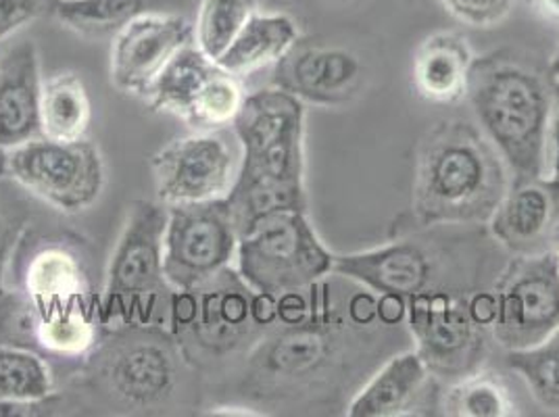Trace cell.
Returning a JSON list of instances; mask_svg holds the SVG:
<instances>
[{"mask_svg": "<svg viewBox=\"0 0 559 417\" xmlns=\"http://www.w3.org/2000/svg\"><path fill=\"white\" fill-rule=\"evenodd\" d=\"M492 238L515 255L547 251L559 224V182L549 176L513 178L489 222Z\"/></svg>", "mask_w": 559, "mask_h": 417, "instance_id": "18", "label": "cell"}, {"mask_svg": "<svg viewBox=\"0 0 559 417\" xmlns=\"http://www.w3.org/2000/svg\"><path fill=\"white\" fill-rule=\"evenodd\" d=\"M334 259L307 211H284L240 234L236 270L259 293L282 297L326 279Z\"/></svg>", "mask_w": 559, "mask_h": 417, "instance_id": "8", "label": "cell"}, {"mask_svg": "<svg viewBox=\"0 0 559 417\" xmlns=\"http://www.w3.org/2000/svg\"><path fill=\"white\" fill-rule=\"evenodd\" d=\"M508 186V165L485 132L441 119L419 140L412 217L418 228L487 224Z\"/></svg>", "mask_w": 559, "mask_h": 417, "instance_id": "1", "label": "cell"}, {"mask_svg": "<svg viewBox=\"0 0 559 417\" xmlns=\"http://www.w3.org/2000/svg\"><path fill=\"white\" fill-rule=\"evenodd\" d=\"M190 43H194V25L182 15L140 13L114 36L109 59L114 88L146 98L167 63Z\"/></svg>", "mask_w": 559, "mask_h": 417, "instance_id": "16", "label": "cell"}, {"mask_svg": "<svg viewBox=\"0 0 559 417\" xmlns=\"http://www.w3.org/2000/svg\"><path fill=\"white\" fill-rule=\"evenodd\" d=\"M551 245H554V251H556V255H558L559 263V224L556 226V230H554V236H551Z\"/></svg>", "mask_w": 559, "mask_h": 417, "instance_id": "38", "label": "cell"}, {"mask_svg": "<svg viewBox=\"0 0 559 417\" xmlns=\"http://www.w3.org/2000/svg\"><path fill=\"white\" fill-rule=\"evenodd\" d=\"M443 414L453 417L518 416L508 386L489 371L462 376L443 396Z\"/></svg>", "mask_w": 559, "mask_h": 417, "instance_id": "27", "label": "cell"}, {"mask_svg": "<svg viewBox=\"0 0 559 417\" xmlns=\"http://www.w3.org/2000/svg\"><path fill=\"white\" fill-rule=\"evenodd\" d=\"M506 364L524 378L543 407L559 409V330L536 347L508 350Z\"/></svg>", "mask_w": 559, "mask_h": 417, "instance_id": "30", "label": "cell"}, {"mask_svg": "<svg viewBox=\"0 0 559 417\" xmlns=\"http://www.w3.org/2000/svg\"><path fill=\"white\" fill-rule=\"evenodd\" d=\"M474 52L455 32H437L416 48L412 82L419 98L435 105H455L466 98Z\"/></svg>", "mask_w": 559, "mask_h": 417, "instance_id": "22", "label": "cell"}, {"mask_svg": "<svg viewBox=\"0 0 559 417\" xmlns=\"http://www.w3.org/2000/svg\"><path fill=\"white\" fill-rule=\"evenodd\" d=\"M466 98L513 178L547 176L549 75L512 50L474 57Z\"/></svg>", "mask_w": 559, "mask_h": 417, "instance_id": "3", "label": "cell"}, {"mask_svg": "<svg viewBox=\"0 0 559 417\" xmlns=\"http://www.w3.org/2000/svg\"><path fill=\"white\" fill-rule=\"evenodd\" d=\"M547 176L559 182V82H551V114L547 130Z\"/></svg>", "mask_w": 559, "mask_h": 417, "instance_id": "34", "label": "cell"}, {"mask_svg": "<svg viewBox=\"0 0 559 417\" xmlns=\"http://www.w3.org/2000/svg\"><path fill=\"white\" fill-rule=\"evenodd\" d=\"M59 2L61 0H0V43L38 20L55 17Z\"/></svg>", "mask_w": 559, "mask_h": 417, "instance_id": "33", "label": "cell"}, {"mask_svg": "<svg viewBox=\"0 0 559 417\" xmlns=\"http://www.w3.org/2000/svg\"><path fill=\"white\" fill-rule=\"evenodd\" d=\"M245 98L240 78L190 43L167 63L144 100L192 132H219L233 126Z\"/></svg>", "mask_w": 559, "mask_h": 417, "instance_id": "11", "label": "cell"}, {"mask_svg": "<svg viewBox=\"0 0 559 417\" xmlns=\"http://www.w3.org/2000/svg\"><path fill=\"white\" fill-rule=\"evenodd\" d=\"M492 338L506 350L531 348L559 330V263L554 249L518 255L495 290Z\"/></svg>", "mask_w": 559, "mask_h": 417, "instance_id": "12", "label": "cell"}, {"mask_svg": "<svg viewBox=\"0 0 559 417\" xmlns=\"http://www.w3.org/2000/svg\"><path fill=\"white\" fill-rule=\"evenodd\" d=\"M334 276L350 279L378 297L409 299L430 288L435 259L412 240H396L368 251L336 255Z\"/></svg>", "mask_w": 559, "mask_h": 417, "instance_id": "19", "label": "cell"}, {"mask_svg": "<svg viewBox=\"0 0 559 417\" xmlns=\"http://www.w3.org/2000/svg\"><path fill=\"white\" fill-rule=\"evenodd\" d=\"M547 75H549V80H551V82H559V48L556 50V55L551 57V61H549Z\"/></svg>", "mask_w": 559, "mask_h": 417, "instance_id": "37", "label": "cell"}, {"mask_svg": "<svg viewBox=\"0 0 559 417\" xmlns=\"http://www.w3.org/2000/svg\"><path fill=\"white\" fill-rule=\"evenodd\" d=\"M55 394V373L45 355L0 345V416H32L34 409L50 407Z\"/></svg>", "mask_w": 559, "mask_h": 417, "instance_id": "24", "label": "cell"}, {"mask_svg": "<svg viewBox=\"0 0 559 417\" xmlns=\"http://www.w3.org/2000/svg\"><path fill=\"white\" fill-rule=\"evenodd\" d=\"M144 11L146 0H61L55 17L84 38H103L116 36Z\"/></svg>", "mask_w": 559, "mask_h": 417, "instance_id": "28", "label": "cell"}, {"mask_svg": "<svg viewBox=\"0 0 559 417\" xmlns=\"http://www.w3.org/2000/svg\"><path fill=\"white\" fill-rule=\"evenodd\" d=\"M238 167L240 159L219 132L174 139L151 157L157 199L167 207L226 199Z\"/></svg>", "mask_w": 559, "mask_h": 417, "instance_id": "15", "label": "cell"}, {"mask_svg": "<svg viewBox=\"0 0 559 417\" xmlns=\"http://www.w3.org/2000/svg\"><path fill=\"white\" fill-rule=\"evenodd\" d=\"M165 226L167 205L162 201H134L128 208L100 295L103 330L167 327L174 286L164 272Z\"/></svg>", "mask_w": 559, "mask_h": 417, "instance_id": "6", "label": "cell"}, {"mask_svg": "<svg viewBox=\"0 0 559 417\" xmlns=\"http://www.w3.org/2000/svg\"><path fill=\"white\" fill-rule=\"evenodd\" d=\"M299 40L301 29L290 15L255 11L217 63L236 78H245L274 68Z\"/></svg>", "mask_w": 559, "mask_h": 417, "instance_id": "23", "label": "cell"}, {"mask_svg": "<svg viewBox=\"0 0 559 417\" xmlns=\"http://www.w3.org/2000/svg\"><path fill=\"white\" fill-rule=\"evenodd\" d=\"M238 236L249 233L261 219L284 211H307L305 186L263 184L236 180L226 196Z\"/></svg>", "mask_w": 559, "mask_h": 417, "instance_id": "26", "label": "cell"}, {"mask_svg": "<svg viewBox=\"0 0 559 417\" xmlns=\"http://www.w3.org/2000/svg\"><path fill=\"white\" fill-rule=\"evenodd\" d=\"M9 178V148L0 144V180Z\"/></svg>", "mask_w": 559, "mask_h": 417, "instance_id": "36", "label": "cell"}, {"mask_svg": "<svg viewBox=\"0 0 559 417\" xmlns=\"http://www.w3.org/2000/svg\"><path fill=\"white\" fill-rule=\"evenodd\" d=\"M444 11L460 24L490 29L503 24L512 13L513 0H439Z\"/></svg>", "mask_w": 559, "mask_h": 417, "instance_id": "32", "label": "cell"}, {"mask_svg": "<svg viewBox=\"0 0 559 417\" xmlns=\"http://www.w3.org/2000/svg\"><path fill=\"white\" fill-rule=\"evenodd\" d=\"M528 4L543 20L559 24V0H528Z\"/></svg>", "mask_w": 559, "mask_h": 417, "instance_id": "35", "label": "cell"}, {"mask_svg": "<svg viewBox=\"0 0 559 417\" xmlns=\"http://www.w3.org/2000/svg\"><path fill=\"white\" fill-rule=\"evenodd\" d=\"M11 178L0 180V299L7 293L11 261L29 230L32 211Z\"/></svg>", "mask_w": 559, "mask_h": 417, "instance_id": "31", "label": "cell"}, {"mask_svg": "<svg viewBox=\"0 0 559 417\" xmlns=\"http://www.w3.org/2000/svg\"><path fill=\"white\" fill-rule=\"evenodd\" d=\"M405 320L432 376L462 378L483 364L487 327L472 318L466 297L426 288L407 299Z\"/></svg>", "mask_w": 559, "mask_h": 417, "instance_id": "14", "label": "cell"}, {"mask_svg": "<svg viewBox=\"0 0 559 417\" xmlns=\"http://www.w3.org/2000/svg\"><path fill=\"white\" fill-rule=\"evenodd\" d=\"M430 380L432 371L428 370L416 348L399 353L353 396L347 416H412L421 407L424 396L430 389Z\"/></svg>", "mask_w": 559, "mask_h": 417, "instance_id": "21", "label": "cell"}, {"mask_svg": "<svg viewBox=\"0 0 559 417\" xmlns=\"http://www.w3.org/2000/svg\"><path fill=\"white\" fill-rule=\"evenodd\" d=\"M93 121V103L82 78L75 71H55L45 78L40 126L45 139H86Z\"/></svg>", "mask_w": 559, "mask_h": 417, "instance_id": "25", "label": "cell"}, {"mask_svg": "<svg viewBox=\"0 0 559 417\" xmlns=\"http://www.w3.org/2000/svg\"><path fill=\"white\" fill-rule=\"evenodd\" d=\"M45 75L34 40L0 52V144L15 148L43 136L40 103Z\"/></svg>", "mask_w": 559, "mask_h": 417, "instance_id": "20", "label": "cell"}, {"mask_svg": "<svg viewBox=\"0 0 559 417\" xmlns=\"http://www.w3.org/2000/svg\"><path fill=\"white\" fill-rule=\"evenodd\" d=\"M257 11V0H203L194 24V43L211 59H219Z\"/></svg>", "mask_w": 559, "mask_h": 417, "instance_id": "29", "label": "cell"}, {"mask_svg": "<svg viewBox=\"0 0 559 417\" xmlns=\"http://www.w3.org/2000/svg\"><path fill=\"white\" fill-rule=\"evenodd\" d=\"M364 78L366 68L355 52L299 40L274 65L272 86L293 94L304 105L338 109L359 94Z\"/></svg>", "mask_w": 559, "mask_h": 417, "instance_id": "17", "label": "cell"}, {"mask_svg": "<svg viewBox=\"0 0 559 417\" xmlns=\"http://www.w3.org/2000/svg\"><path fill=\"white\" fill-rule=\"evenodd\" d=\"M190 364L162 325H123L100 334L78 376L94 393L128 412H157L180 391Z\"/></svg>", "mask_w": 559, "mask_h": 417, "instance_id": "5", "label": "cell"}, {"mask_svg": "<svg viewBox=\"0 0 559 417\" xmlns=\"http://www.w3.org/2000/svg\"><path fill=\"white\" fill-rule=\"evenodd\" d=\"M280 322V299L259 293L230 265L171 293L167 330L192 370L247 355Z\"/></svg>", "mask_w": 559, "mask_h": 417, "instance_id": "4", "label": "cell"}, {"mask_svg": "<svg viewBox=\"0 0 559 417\" xmlns=\"http://www.w3.org/2000/svg\"><path fill=\"white\" fill-rule=\"evenodd\" d=\"M9 178L48 207L75 215L105 188V162L91 140H29L9 148Z\"/></svg>", "mask_w": 559, "mask_h": 417, "instance_id": "10", "label": "cell"}, {"mask_svg": "<svg viewBox=\"0 0 559 417\" xmlns=\"http://www.w3.org/2000/svg\"><path fill=\"white\" fill-rule=\"evenodd\" d=\"M307 105L276 86L247 94L233 128L240 144L236 180L305 186Z\"/></svg>", "mask_w": 559, "mask_h": 417, "instance_id": "9", "label": "cell"}, {"mask_svg": "<svg viewBox=\"0 0 559 417\" xmlns=\"http://www.w3.org/2000/svg\"><path fill=\"white\" fill-rule=\"evenodd\" d=\"M238 230L226 199L167 207L164 272L176 290H187L230 267Z\"/></svg>", "mask_w": 559, "mask_h": 417, "instance_id": "13", "label": "cell"}, {"mask_svg": "<svg viewBox=\"0 0 559 417\" xmlns=\"http://www.w3.org/2000/svg\"><path fill=\"white\" fill-rule=\"evenodd\" d=\"M11 286L36 315L34 350L48 361H86L100 341V297L82 257L61 238L24 236L9 267Z\"/></svg>", "mask_w": 559, "mask_h": 417, "instance_id": "2", "label": "cell"}, {"mask_svg": "<svg viewBox=\"0 0 559 417\" xmlns=\"http://www.w3.org/2000/svg\"><path fill=\"white\" fill-rule=\"evenodd\" d=\"M326 279L311 286L309 311L299 322L278 325L245 355L240 386L251 398H278L309 386L328 370L338 341Z\"/></svg>", "mask_w": 559, "mask_h": 417, "instance_id": "7", "label": "cell"}]
</instances>
